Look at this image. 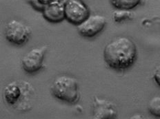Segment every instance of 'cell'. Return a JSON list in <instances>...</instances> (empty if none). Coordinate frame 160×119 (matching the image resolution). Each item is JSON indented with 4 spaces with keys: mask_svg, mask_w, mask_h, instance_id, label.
I'll use <instances>...</instances> for the list:
<instances>
[{
    "mask_svg": "<svg viewBox=\"0 0 160 119\" xmlns=\"http://www.w3.org/2000/svg\"><path fill=\"white\" fill-rule=\"evenodd\" d=\"M138 57V50L132 39L118 37L110 41L104 50V59L110 68L122 70L131 68Z\"/></svg>",
    "mask_w": 160,
    "mask_h": 119,
    "instance_id": "cell-1",
    "label": "cell"
},
{
    "mask_svg": "<svg viewBox=\"0 0 160 119\" xmlns=\"http://www.w3.org/2000/svg\"><path fill=\"white\" fill-rule=\"evenodd\" d=\"M51 90L52 94L62 101L75 103L79 101L78 81L71 76H59L53 81Z\"/></svg>",
    "mask_w": 160,
    "mask_h": 119,
    "instance_id": "cell-2",
    "label": "cell"
},
{
    "mask_svg": "<svg viewBox=\"0 0 160 119\" xmlns=\"http://www.w3.org/2000/svg\"><path fill=\"white\" fill-rule=\"evenodd\" d=\"M5 38L10 44L15 45H22L31 37V31L24 23L12 19L6 26Z\"/></svg>",
    "mask_w": 160,
    "mask_h": 119,
    "instance_id": "cell-3",
    "label": "cell"
},
{
    "mask_svg": "<svg viewBox=\"0 0 160 119\" xmlns=\"http://www.w3.org/2000/svg\"><path fill=\"white\" fill-rule=\"evenodd\" d=\"M90 15V11L82 0H66L65 19L69 23L78 26Z\"/></svg>",
    "mask_w": 160,
    "mask_h": 119,
    "instance_id": "cell-4",
    "label": "cell"
},
{
    "mask_svg": "<svg viewBox=\"0 0 160 119\" xmlns=\"http://www.w3.org/2000/svg\"><path fill=\"white\" fill-rule=\"evenodd\" d=\"M47 50L48 45H43L28 52L22 60L23 70L28 74L35 73L41 70Z\"/></svg>",
    "mask_w": 160,
    "mask_h": 119,
    "instance_id": "cell-5",
    "label": "cell"
},
{
    "mask_svg": "<svg viewBox=\"0 0 160 119\" xmlns=\"http://www.w3.org/2000/svg\"><path fill=\"white\" fill-rule=\"evenodd\" d=\"M106 19L101 15H90L81 24L77 26L79 34L84 37H93L104 29Z\"/></svg>",
    "mask_w": 160,
    "mask_h": 119,
    "instance_id": "cell-6",
    "label": "cell"
},
{
    "mask_svg": "<svg viewBox=\"0 0 160 119\" xmlns=\"http://www.w3.org/2000/svg\"><path fill=\"white\" fill-rule=\"evenodd\" d=\"M31 88V85L28 82L13 81L10 83L4 90L5 101L11 106L18 105L21 100L26 97L25 94L29 93L28 89Z\"/></svg>",
    "mask_w": 160,
    "mask_h": 119,
    "instance_id": "cell-7",
    "label": "cell"
},
{
    "mask_svg": "<svg viewBox=\"0 0 160 119\" xmlns=\"http://www.w3.org/2000/svg\"><path fill=\"white\" fill-rule=\"evenodd\" d=\"M93 117L98 119H112L118 117V108L112 101L95 97L93 101Z\"/></svg>",
    "mask_w": 160,
    "mask_h": 119,
    "instance_id": "cell-8",
    "label": "cell"
},
{
    "mask_svg": "<svg viewBox=\"0 0 160 119\" xmlns=\"http://www.w3.org/2000/svg\"><path fill=\"white\" fill-rule=\"evenodd\" d=\"M65 2L63 0H51L45 5L43 15L51 23H59L65 19Z\"/></svg>",
    "mask_w": 160,
    "mask_h": 119,
    "instance_id": "cell-9",
    "label": "cell"
},
{
    "mask_svg": "<svg viewBox=\"0 0 160 119\" xmlns=\"http://www.w3.org/2000/svg\"><path fill=\"white\" fill-rule=\"evenodd\" d=\"M142 0H110L112 6L117 9L131 10L139 4Z\"/></svg>",
    "mask_w": 160,
    "mask_h": 119,
    "instance_id": "cell-10",
    "label": "cell"
},
{
    "mask_svg": "<svg viewBox=\"0 0 160 119\" xmlns=\"http://www.w3.org/2000/svg\"><path fill=\"white\" fill-rule=\"evenodd\" d=\"M112 16L114 21L118 23L133 18L132 13L126 9H117L113 12Z\"/></svg>",
    "mask_w": 160,
    "mask_h": 119,
    "instance_id": "cell-11",
    "label": "cell"
},
{
    "mask_svg": "<svg viewBox=\"0 0 160 119\" xmlns=\"http://www.w3.org/2000/svg\"><path fill=\"white\" fill-rule=\"evenodd\" d=\"M148 110L150 113L156 117H160V97L151 98L148 104Z\"/></svg>",
    "mask_w": 160,
    "mask_h": 119,
    "instance_id": "cell-12",
    "label": "cell"
},
{
    "mask_svg": "<svg viewBox=\"0 0 160 119\" xmlns=\"http://www.w3.org/2000/svg\"><path fill=\"white\" fill-rule=\"evenodd\" d=\"M153 79H154L156 83L160 87V66L156 68L154 73H153Z\"/></svg>",
    "mask_w": 160,
    "mask_h": 119,
    "instance_id": "cell-13",
    "label": "cell"
}]
</instances>
